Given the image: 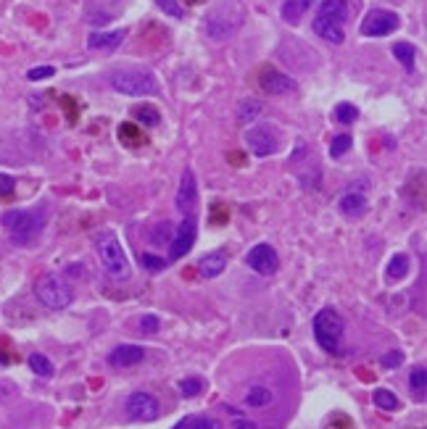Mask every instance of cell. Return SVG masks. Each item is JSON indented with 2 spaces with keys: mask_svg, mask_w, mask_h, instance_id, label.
Here are the masks:
<instances>
[{
  "mask_svg": "<svg viewBox=\"0 0 427 429\" xmlns=\"http://www.w3.org/2000/svg\"><path fill=\"white\" fill-rule=\"evenodd\" d=\"M387 280L396 282V280H404L409 274V259L404 256V253H396L393 259H390V263H387Z\"/></svg>",
  "mask_w": 427,
  "mask_h": 429,
  "instance_id": "d4e9b609",
  "label": "cell"
},
{
  "mask_svg": "<svg viewBox=\"0 0 427 429\" xmlns=\"http://www.w3.org/2000/svg\"><path fill=\"white\" fill-rule=\"evenodd\" d=\"M351 145H354L351 135H338V137H332V142H330V156H332V158H340L343 153H348Z\"/></svg>",
  "mask_w": 427,
  "mask_h": 429,
  "instance_id": "4dcf8cb0",
  "label": "cell"
},
{
  "mask_svg": "<svg viewBox=\"0 0 427 429\" xmlns=\"http://www.w3.org/2000/svg\"><path fill=\"white\" fill-rule=\"evenodd\" d=\"M156 6H159L164 13H169L172 19H182L185 16V11L179 6V0H156Z\"/></svg>",
  "mask_w": 427,
  "mask_h": 429,
  "instance_id": "1f68e13d",
  "label": "cell"
},
{
  "mask_svg": "<svg viewBox=\"0 0 427 429\" xmlns=\"http://www.w3.org/2000/svg\"><path fill=\"white\" fill-rule=\"evenodd\" d=\"M188 6H200V3H206V0H185Z\"/></svg>",
  "mask_w": 427,
  "mask_h": 429,
  "instance_id": "b9f144b4",
  "label": "cell"
},
{
  "mask_svg": "<svg viewBox=\"0 0 427 429\" xmlns=\"http://www.w3.org/2000/svg\"><path fill=\"white\" fill-rule=\"evenodd\" d=\"M124 37H127V30L92 32V35L88 37V48L90 50H114V48H119Z\"/></svg>",
  "mask_w": 427,
  "mask_h": 429,
  "instance_id": "2e32d148",
  "label": "cell"
},
{
  "mask_svg": "<svg viewBox=\"0 0 427 429\" xmlns=\"http://www.w3.org/2000/svg\"><path fill=\"white\" fill-rule=\"evenodd\" d=\"M246 145H248L251 153L258 156V158H267V156H275V153H277V137H275L267 127H248V132H246Z\"/></svg>",
  "mask_w": 427,
  "mask_h": 429,
  "instance_id": "7c38bea8",
  "label": "cell"
},
{
  "mask_svg": "<svg viewBox=\"0 0 427 429\" xmlns=\"http://www.w3.org/2000/svg\"><path fill=\"white\" fill-rule=\"evenodd\" d=\"M196 206H198V187H196V174L193 171H185L182 180H179V192H177V209L185 213V216H193L196 213Z\"/></svg>",
  "mask_w": 427,
  "mask_h": 429,
  "instance_id": "5bb4252c",
  "label": "cell"
},
{
  "mask_svg": "<svg viewBox=\"0 0 427 429\" xmlns=\"http://www.w3.org/2000/svg\"><path fill=\"white\" fill-rule=\"evenodd\" d=\"M35 298L40 306L50 311H64L71 306L74 300V290L61 280V277H53V274H45L40 280L35 282Z\"/></svg>",
  "mask_w": 427,
  "mask_h": 429,
  "instance_id": "52a82bcc",
  "label": "cell"
},
{
  "mask_svg": "<svg viewBox=\"0 0 427 429\" xmlns=\"http://www.w3.org/2000/svg\"><path fill=\"white\" fill-rule=\"evenodd\" d=\"M13 187H16V180H13L11 174H3V171H0V195H3V198H6V195H11V192H13Z\"/></svg>",
  "mask_w": 427,
  "mask_h": 429,
  "instance_id": "d590c367",
  "label": "cell"
},
{
  "mask_svg": "<svg viewBox=\"0 0 427 429\" xmlns=\"http://www.w3.org/2000/svg\"><path fill=\"white\" fill-rule=\"evenodd\" d=\"M211 211H214V221H217V224H224V221L229 219V211L224 209V206H219V203Z\"/></svg>",
  "mask_w": 427,
  "mask_h": 429,
  "instance_id": "f35d334b",
  "label": "cell"
},
{
  "mask_svg": "<svg viewBox=\"0 0 427 429\" xmlns=\"http://www.w3.org/2000/svg\"><path fill=\"white\" fill-rule=\"evenodd\" d=\"M145 359V350L140 345H119L109 353V363L114 369H129V366H138Z\"/></svg>",
  "mask_w": 427,
  "mask_h": 429,
  "instance_id": "9a60e30c",
  "label": "cell"
},
{
  "mask_svg": "<svg viewBox=\"0 0 427 429\" xmlns=\"http://www.w3.org/2000/svg\"><path fill=\"white\" fill-rule=\"evenodd\" d=\"M398 30V16L393 11L372 8L361 21V35L364 37H387Z\"/></svg>",
  "mask_w": 427,
  "mask_h": 429,
  "instance_id": "9c48e42d",
  "label": "cell"
},
{
  "mask_svg": "<svg viewBox=\"0 0 427 429\" xmlns=\"http://www.w3.org/2000/svg\"><path fill=\"white\" fill-rule=\"evenodd\" d=\"M227 269V256L222 250H214V253H206L203 259L198 261V271L206 277V280H217L222 271Z\"/></svg>",
  "mask_w": 427,
  "mask_h": 429,
  "instance_id": "e0dca14e",
  "label": "cell"
},
{
  "mask_svg": "<svg viewBox=\"0 0 427 429\" xmlns=\"http://www.w3.org/2000/svg\"><path fill=\"white\" fill-rule=\"evenodd\" d=\"M404 363V353L401 350H387L385 356H383V366L385 369H398Z\"/></svg>",
  "mask_w": 427,
  "mask_h": 429,
  "instance_id": "836d02e7",
  "label": "cell"
},
{
  "mask_svg": "<svg viewBox=\"0 0 427 429\" xmlns=\"http://www.w3.org/2000/svg\"><path fill=\"white\" fill-rule=\"evenodd\" d=\"M159 327H161L159 316H153V313L140 319V332H143V335H156V332H159Z\"/></svg>",
  "mask_w": 427,
  "mask_h": 429,
  "instance_id": "e575fe53",
  "label": "cell"
},
{
  "mask_svg": "<svg viewBox=\"0 0 427 429\" xmlns=\"http://www.w3.org/2000/svg\"><path fill=\"white\" fill-rule=\"evenodd\" d=\"M27 363H30V369L37 374V377H53V363H50L48 356H42V353H32L30 359H27Z\"/></svg>",
  "mask_w": 427,
  "mask_h": 429,
  "instance_id": "4316f807",
  "label": "cell"
},
{
  "mask_svg": "<svg viewBox=\"0 0 427 429\" xmlns=\"http://www.w3.org/2000/svg\"><path fill=\"white\" fill-rule=\"evenodd\" d=\"M164 263H167V261L159 259V256H150V253H143V266H148L150 271L164 269Z\"/></svg>",
  "mask_w": 427,
  "mask_h": 429,
  "instance_id": "8d00e7d4",
  "label": "cell"
},
{
  "mask_svg": "<svg viewBox=\"0 0 427 429\" xmlns=\"http://www.w3.org/2000/svg\"><path fill=\"white\" fill-rule=\"evenodd\" d=\"M343 316H340L335 309H322L317 311V316L311 321V332H314V340L319 342V348L327 350V353H335L340 348V337H343Z\"/></svg>",
  "mask_w": 427,
  "mask_h": 429,
  "instance_id": "5b68a950",
  "label": "cell"
},
{
  "mask_svg": "<svg viewBox=\"0 0 427 429\" xmlns=\"http://www.w3.org/2000/svg\"><path fill=\"white\" fill-rule=\"evenodd\" d=\"M261 103H258L256 98H248V100H240L238 106V121L243 124V127H248V124H253V121L261 116Z\"/></svg>",
  "mask_w": 427,
  "mask_h": 429,
  "instance_id": "7402d4cb",
  "label": "cell"
},
{
  "mask_svg": "<svg viewBox=\"0 0 427 429\" xmlns=\"http://www.w3.org/2000/svg\"><path fill=\"white\" fill-rule=\"evenodd\" d=\"M335 119H338L340 124H354V121L359 119V108L354 103H338V106H335Z\"/></svg>",
  "mask_w": 427,
  "mask_h": 429,
  "instance_id": "f546056e",
  "label": "cell"
},
{
  "mask_svg": "<svg viewBox=\"0 0 427 429\" xmlns=\"http://www.w3.org/2000/svg\"><path fill=\"white\" fill-rule=\"evenodd\" d=\"M132 113H135V119H138L143 127H156L161 121L159 108H153V106H138V108H132Z\"/></svg>",
  "mask_w": 427,
  "mask_h": 429,
  "instance_id": "83f0119b",
  "label": "cell"
},
{
  "mask_svg": "<svg viewBox=\"0 0 427 429\" xmlns=\"http://www.w3.org/2000/svg\"><path fill=\"white\" fill-rule=\"evenodd\" d=\"M219 429H222V427H219Z\"/></svg>",
  "mask_w": 427,
  "mask_h": 429,
  "instance_id": "7bdbcfd3",
  "label": "cell"
},
{
  "mask_svg": "<svg viewBox=\"0 0 427 429\" xmlns=\"http://www.w3.org/2000/svg\"><path fill=\"white\" fill-rule=\"evenodd\" d=\"M188 424H190V416H185V419H179L177 424H174V429H188Z\"/></svg>",
  "mask_w": 427,
  "mask_h": 429,
  "instance_id": "60d3db41",
  "label": "cell"
},
{
  "mask_svg": "<svg viewBox=\"0 0 427 429\" xmlns=\"http://www.w3.org/2000/svg\"><path fill=\"white\" fill-rule=\"evenodd\" d=\"M196 232H198V227H196V213H193V216H185L182 224L177 227V235H174L169 242V261H179L188 256L190 248L196 245Z\"/></svg>",
  "mask_w": 427,
  "mask_h": 429,
  "instance_id": "30bf717a",
  "label": "cell"
},
{
  "mask_svg": "<svg viewBox=\"0 0 427 429\" xmlns=\"http://www.w3.org/2000/svg\"><path fill=\"white\" fill-rule=\"evenodd\" d=\"M188 429H219V424L214 419H190Z\"/></svg>",
  "mask_w": 427,
  "mask_h": 429,
  "instance_id": "74e56055",
  "label": "cell"
},
{
  "mask_svg": "<svg viewBox=\"0 0 427 429\" xmlns=\"http://www.w3.org/2000/svg\"><path fill=\"white\" fill-rule=\"evenodd\" d=\"M119 142L121 145H127V148H140L143 142H145V135H143V130H140L138 124H132V121H124V124H119Z\"/></svg>",
  "mask_w": 427,
  "mask_h": 429,
  "instance_id": "ffe728a7",
  "label": "cell"
},
{
  "mask_svg": "<svg viewBox=\"0 0 427 429\" xmlns=\"http://www.w3.org/2000/svg\"><path fill=\"white\" fill-rule=\"evenodd\" d=\"M272 390L264 387V385H253V387H248V392H246V406L248 409H264V406H269L272 403Z\"/></svg>",
  "mask_w": 427,
  "mask_h": 429,
  "instance_id": "44dd1931",
  "label": "cell"
},
{
  "mask_svg": "<svg viewBox=\"0 0 427 429\" xmlns=\"http://www.w3.org/2000/svg\"><path fill=\"white\" fill-rule=\"evenodd\" d=\"M414 56H417V48L411 42H396L393 45V58L401 61V66L407 71H414Z\"/></svg>",
  "mask_w": 427,
  "mask_h": 429,
  "instance_id": "603a6c76",
  "label": "cell"
},
{
  "mask_svg": "<svg viewBox=\"0 0 427 429\" xmlns=\"http://www.w3.org/2000/svg\"><path fill=\"white\" fill-rule=\"evenodd\" d=\"M258 87L264 92H269V95H288V92H293L299 85H296L293 77H288V74H282V71L277 69H261V74H258Z\"/></svg>",
  "mask_w": 427,
  "mask_h": 429,
  "instance_id": "4fadbf2b",
  "label": "cell"
},
{
  "mask_svg": "<svg viewBox=\"0 0 427 429\" xmlns=\"http://www.w3.org/2000/svg\"><path fill=\"white\" fill-rule=\"evenodd\" d=\"M3 227L8 230L13 245H30L45 227V216L35 211H8L3 216Z\"/></svg>",
  "mask_w": 427,
  "mask_h": 429,
  "instance_id": "277c9868",
  "label": "cell"
},
{
  "mask_svg": "<svg viewBox=\"0 0 427 429\" xmlns=\"http://www.w3.org/2000/svg\"><path fill=\"white\" fill-rule=\"evenodd\" d=\"M232 429H258V427L248 419H235L232 421Z\"/></svg>",
  "mask_w": 427,
  "mask_h": 429,
  "instance_id": "ab89813d",
  "label": "cell"
},
{
  "mask_svg": "<svg viewBox=\"0 0 427 429\" xmlns=\"http://www.w3.org/2000/svg\"><path fill=\"white\" fill-rule=\"evenodd\" d=\"M311 6H314V0H285L279 13H282V19L288 21V24H299V21L303 19V13H308Z\"/></svg>",
  "mask_w": 427,
  "mask_h": 429,
  "instance_id": "d6986e66",
  "label": "cell"
},
{
  "mask_svg": "<svg viewBox=\"0 0 427 429\" xmlns=\"http://www.w3.org/2000/svg\"><path fill=\"white\" fill-rule=\"evenodd\" d=\"M372 403L378 406V409H383V411H398L401 409V400L390 392V390H385V387H378L375 392H372Z\"/></svg>",
  "mask_w": 427,
  "mask_h": 429,
  "instance_id": "cb8c5ba5",
  "label": "cell"
},
{
  "mask_svg": "<svg viewBox=\"0 0 427 429\" xmlns=\"http://www.w3.org/2000/svg\"><path fill=\"white\" fill-rule=\"evenodd\" d=\"M53 74H56V66H35V69L27 71V80H30V82L50 80Z\"/></svg>",
  "mask_w": 427,
  "mask_h": 429,
  "instance_id": "d6a6232c",
  "label": "cell"
},
{
  "mask_svg": "<svg viewBox=\"0 0 427 429\" xmlns=\"http://www.w3.org/2000/svg\"><path fill=\"white\" fill-rule=\"evenodd\" d=\"M351 6H356V0H322L317 8V16L311 21V30L317 32L322 40L340 45L343 42V24H346Z\"/></svg>",
  "mask_w": 427,
  "mask_h": 429,
  "instance_id": "6da1fadb",
  "label": "cell"
},
{
  "mask_svg": "<svg viewBox=\"0 0 427 429\" xmlns=\"http://www.w3.org/2000/svg\"><path fill=\"white\" fill-rule=\"evenodd\" d=\"M409 385H411V392H414V398L425 400V387H427V369H425V366H417V369H411V374H409Z\"/></svg>",
  "mask_w": 427,
  "mask_h": 429,
  "instance_id": "484cf974",
  "label": "cell"
},
{
  "mask_svg": "<svg viewBox=\"0 0 427 429\" xmlns=\"http://www.w3.org/2000/svg\"><path fill=\"white\" fill-rule=\"evenodd\" d=\"M246 263H248V269H253L256 274L269 277V274H275L279 266L277 250L272 248V245H267V242H258V245H253V248L246 253Z\"/></svg>",
  "mask_w": 427,
  "mask_h": 429,
  "instance_id": "8fae6325",
  "label": "cell"
},
{
  "mask_svg": "<svg viewBox=\"0 0 427 429\" xmlns=\"http://www.w3.org/2000/svg\"><path fill=\"white\" fill-rule=\"evenodd\" d=\"M95 250H98V261L103 271L111 274V277H119V280H127L129 277V261L127 253L121 248V242L116 240V235H100L98 242H95Z\"/></svg>",
  "mask_w": 427,
  "mask_h": 429,
  "instance_id": "8992f818",
  "label": "cell"
},
{
  "mask_svg": "<svg viewBox=\"0 0 427 429\" xmlns=\"http://www.w3.org/2000/svg\"><path fill=\"white\" fill-rule=\"evenodd\" d=\"M177 390L182 398H196V395H200V390H203V382H200L198 377H185V380L177 382Z\"/></svg>",
  "mask_w": 427,
  "mask_h": 429,
  "instance_id": "f1b7e54d",
  "label": "cell"
},
{
  "mask_svg": "<svg viewBox=\"0 0 427 429\" xmlns=\"http://www.w3.org/2000/svg\"><path fill=\"white\" fill-rule=\"evenodd\" d=\"M109 85L121 95L153 98L159 95V80L148 69H116L109 74Z\"/></svg>",
  "mask_w": 427,
  "mask_h": 429,
  "instance_id": "3957f363",
  "label": "cell"
},
{
  "mask_svg": "<svg viewBox=\"0 0 427 429\" xmlns=\"http://www.w3.org/2000/svg\"><path fill=\"white\" fill-rule=\"evenodd\" d=\"M340 211L346 216H364L367 211V198L361 190H346L340 195Z\"/></svg>",
  "mask_w": 427,
  "mask_h": 429,
  "instance_id": "ac0fdd59",
  "label": "cell"
},
{
  "mask_svg": "<svg viewBox=\"0 0 427 429\" xmlns=\"http://www.w3.org/2000/svg\"><path fill=\"white\" fill-rule=\"evenodd\" d=\"M124 414H127L129 421H156L161 416V403L156 395L138 390L124 403Z\"/></svg>",
  "mask_w": 427,
  "mask_h": 429,
  "instance_id": "ba28073f",
  "label": "cell"
},
{
  "mask_svg": "<svg viewBox=\"0 0 427 429\" xmlns=\"http://www.w3.org/2000/svg\"><path fill=\"white\" fill-rule=\"evenodd\" d=\"M246 19L240 0H219L217 6L203 16V30L214 40H227L240 30V24Z\"/></svg>",
  "mask_w": 427,
  "mask_h": 429,
  "instance_id": "7a4b0ae2",
  "label": "cell"
}]
</instances>
